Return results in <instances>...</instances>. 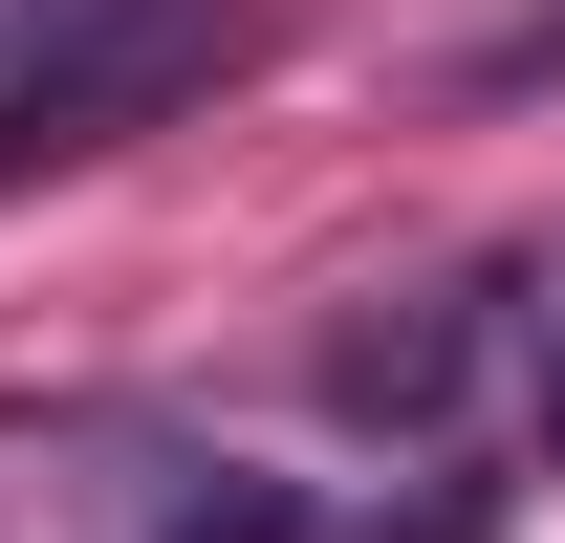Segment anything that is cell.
Segmentation results:
<instances>
[{
	"label": "cell",
	"mask_w": 565,
	"mask_h": 543,
	"mask_svg": "<svg viewBox=\"0 0 565 543\" xmlns=\"http://www.w3.org/2000/svg\"><path fill=\"white\" fill-rule=\"evenodd\" d=\"M457 87H479V109H500V87H565V0H544V22H500V44H479Z\"/></svg>",
	"instance_id": "3"
},
{
	"label": "cell",
	"mask_w": 565,
	"mask_h": 543,
	"mask_svg": "<svg viewBox=\"0 0 565 543\" xmlns=\"http://www.w3.org/2000/svg\"><path fill=\"white\" fill-rule=\"evenodd\" d=\"M239 44H262L239 0H0V109L66 131V152H109V131H152V109H196Z\"/></svg>",
	"instance_id": "1"
},
{
	"label": "cell",
	"mask_w": 565,
	"mask_h": 543,
	"mask_svg": "<svg viewBox=\"0 0 565 543\" xmlns=\"http://www.w3.org/2000/svg\"><path fill=\"white\" fill-rule=\"evenodd\" d=\"M457 370H479V305H414V327H349V348H327L349 413H457Z\"/></svg>",
	"instance_id": "2"
},
{
	"label": "cell",
	"mask_w": 565,
	"mask_h": 543,
	"mask_svg": "<svg viewBox=\"0 0 565 543\" xmlns=\"http://www.w3.org/2000/svg\"><path fill=\"white\" fill-rule=\"evenodd\" d=\"M544 435H565V327H544Z\"/></svg>",
	"instance_id": "4"
}]
</instances>
